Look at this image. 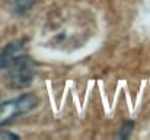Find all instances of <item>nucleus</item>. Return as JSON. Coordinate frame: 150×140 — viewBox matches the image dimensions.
Instances as JSON below:
<instances>
[{
    "label": "nucleus",
    "mask_w": 150,
    "mask_h": 140,
    "mask_svg": "<svg viewBox=\"0 0 150 140\" xmlns=\"http://www.w3.org/2000/svg\"><path fill=\"white\" fill-rule=\"evenodd\" d=\"M38 73V63L28 54H16L6 67V82L12 89L31 86Z\"/></svg>",
    "instance_id": "nucleus-1"
},
{
    "label": "nucleus",
    "mask_w": 150,
    "mask_h": 140,
    "mask_svg": "<svg viewBox=\"0 0 150 140\" xmlns=\"http://www.w3.org/2000/svg\"><path fill=\"white\" fill-rule=\"evenodd\" d=\"M1 139H19V136L18 134H15V133H12V131H9V130H4V129H0V140Z\"/></svg>",
    "instance_id": "nucleus-6"
},
{
    "label": "nucleus",
    "mask_w": 150,
    "mask_h": 140,
    "mask_svg": "<svg viewBox=\"0 0 150 140\" xmlns=\"http://www.w3.org/2000/svg\"><path fill=\"white\" fill-rule=\"evenodd\" d=\"M23 44H25V40H16V41L6 44L1 48V51H0V70H4L7 67V64L12 61V58L16 54L22 53Z\"/></svg>",
    "instance_id": "nucleus-3"
},
{
    "label": "nucleus",
    "mask_w": 150,
    "mask_h": 140,
    "mask_svg": "<svg viewBox=\"0 0 150 140\" xmlns=\"http://www.w3.org/2000/svg\"><path fill=\"white\" fill-rule=\"evenodd\" d=\"M38 104L40 99L35 93H23L13 99L0 102V127L12 124L18 117L35 109Z\"/></svg>",
    "instance_id": "nucleus-2"
},
{
    "label": "nucleus",
    "mask_w": 150,
    "mask_h": 140,
    "mask_svg": "<svg viewBox=\"0 0 150 140\" xmlns=\"http://www.w3.org/2000/svg\"><path fill=\"white\" fill-rule=\"evenodd\" d=\"M37 0H13V10L18 15H23L32 9Z\"/></svg>",
    "instance_id": "nucleus-4"
},
{
    "label": "nucleus",
    "mask_w": 150,
    "mask_h": 140,
    "mask_svg": "<svg viewBox=\"0 0 150 140\" xmlns=\"http://www.w3.org/2000/svg\"><path fill=\"white\" fill-rule=\"evenodd\" d=\"M134 126H136V123L131 121V120L122 123V126H121V129H120V137H121V139H128L130 134H131L133 130H134Z\"/></svg>",
    "instance_id": "nucleus-5"
}]
</instances>
